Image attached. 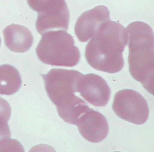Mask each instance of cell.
<instances>
[{"mask_svg":"<svg viewBox=\"0 0 154 152\" xmlns=\"http://www.w3.org/2000/svg\"><path fill=\"white\" fill-rule=\"evenodd\" d=\"M112 109L120 118L138 125L145 123L149 115L146 100L134 90L118 91L114 97Z\"/></svg>","mask_w":154,"mask_h":152,"instance_id":"cell-6","label":"cell"},{"mask_svg":"<svg viewBox=\"0 0 154 152\" xmlns=\"http://www.w3.org/2000/svg\"><path fill=\"white\" fill-rule=\"evenodd\" d=\"M129 70L147 92L154 94V32L149 24L134 22L128 26Z\"/></svg>","mask_w":154,"mask_h":152,"instance_id":"cell-2","label":"cell"},{"mask_svg":"<svg viewBox=\"0 0 154 152\" xmlns=\"http://www.w3.org/2000/svg\"><path fill=\"white\" fill-rule=\"evenodd\" d=\"M5 45L16 53H24L32 46L33 37L27 27L22 25L11 24L3 31Z\"/></svg>","mask_w":154,"mask_h":152,"instance_id":"cell-10","label":"cell"},{"mask_svg":"<svg viewBox=\"0 0 154 152\" xmlns=\"http://www.w3.org/2000/svg\"><path fill=\"white\" fill-rule=\"evenodd\" d=\"M11 113L9 103L0 97V150L12 149L15 140L11 139V132L8 125Z\"/></svg>","mask_w":154,"mask_h":152,"instance_id":"cell-12","label":"cell"},{"mask_svg":"<svg viewBox=\"0 0 154 152\" xmlns=\"http://www.w3.org/2000/svg\"><path fill=\"white\" fill-rule=\"evenodd\" d=\"M75 125L82 136L91 143H100L109 134V124L105 116L90 107L78 118Z\"/></svg>","mask_w":154,"mask_h":152,"instance_id":"cell-8","label":"cell"},{"mask_svg":"<svg viewBox=\"0 0 154 152\" xmlns=\"http://www.w3.org/2000/svg\"><path fill=\"white\" fill-rule=\"evenodd\" d=\"M110 20L109 9L99 5L83 13L75 25V33L79 40L86 42L97 33L100 25Z\"/></svg>","mask_w":154,"mask_h":152,"instance_id":"cell-9","label":"cell"},{"mask_svg":"<svg viewBox=\"0 0 154 152\" xmlns=\"http://www.w3.org/2000/svg\"><path fill=\"white\" fill-rule=\"evenodd\" d=\"M1 37H0V46H1Z\"/></svg>","mask_w":154,"mask_h":152,"instance_id":"cell-13","label":"cell"},{"mask_svg":"<svg viewBox=\"0 0 154 152\" xmlns=\"http://www.w3.org/2000/svg\"><path fill=\"white\" fill-rule=\"evenodd\" d=\"M21 85V76L15 67L8 64L0 66V94H14Z\"/></svg>","mask_w":154,"mask_h":152,"instance_id":"cell-11","label":"cell"},{"mask_svg":"<svg viewBox=\"0 0 154 152\" xmlns=\"http://www.w3.org/2000/svg\"><path fill=\"white\" fill-rule=\"evenodd\" d=\"M27 1L30 8L38 13L36 27L40 35L54 30H68L70 16L66 0Z\"/></svg>","mask_w":154,"mask_h":152,"instance_id":"cell-5","label":"cell"},{"mask_svg":"<svg viewBox=\"0 0 154 152\" xmlns=\"http://www.w3.org/2000/svg\"><path fill=\"white\" fill-rule=\"evenodd\" d=\"M83 74L76 70L53 68L46 75H42L46 90L58 112L82 101L74 93L77 92L78 81Z\"/></svg>","mask_w":154,"mask_h":152,"instance_id":"cell-4","label":"cell"},{"mask_svg":"<svg viewBox=\"0 0 154 152\" xmlns=\"http://www.w3.org/2000/svg\"><path fill=\"white\" fill-rule=\"evenodd\" d=\"M36 49L38 59L46 65L73 67L79 62L80 53L72 36L64 30L46 32Z\"/></svg>","mask_w":154,"mask_h":152,"instance_id":"cell-3","label":"cell"},{"mask_svg":"<svg viewBox=\"0 0 154 152\" xmlns=\"http://www.w3.org/2000/svg\"><path fill=\"white\" fill-rule=\"evenodd\" d=\"M77 92L91 105L104 106L110 99L111 90L101 76L94 74L82 75L78 81Z\"/></svg>","mask_w":154,"mask_h":152,"instance_id":"cell-7","label":"cell"},{"mask_svg":"<svg viewBox=\"0 0 154 152\" xmlns=\"http://www.w3.org/2000/svg\"><path fill=\"white\" fill-rule=\"evenodd\" d=\"M85 48L88 64L95 70L110 74L122 70V52L128 40L127 29L110 20L102 23Z\"/></svg>","mask_w":154,"mask_h":152,"instance_id":"cell-1","label":"cell"}]
</instances>
